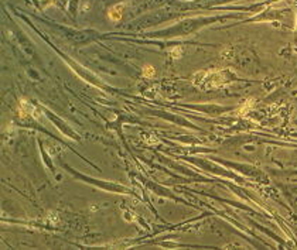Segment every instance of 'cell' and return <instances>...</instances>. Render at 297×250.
<instances>
[{
  "instance_id": "cell-1",
  "label": "cell",
  "mask_w": 297,
  "mask_h": 250,
  "mask_svg": "<svg viewBox=\"0 0 297 250\" xmlns=\"http://www.w3.org/2000/svg\"><path fill=\"white\" fill-rule=\"evenodd\" d=\"M122 10H123V4H116L113 6L109 11H108V16L112 21H118L122 17Z\"/></svg>"
},
{
  "instance_id": "cell-2",
  "label": "cell",
  "mask_w": 297,
  "mask_h": 250,
  "mask_svg": "<svg viewBox=\"0 0 297 250\" xmlns=\"http://www.w3.org/2000/svg\"><path fill=\"white\" fill-rule=\"evenodd\" d=\"M143 75L146 76V78H152V76L154 75V66L146 65L143 68Z\"/></svg>"
}]
</instances>
